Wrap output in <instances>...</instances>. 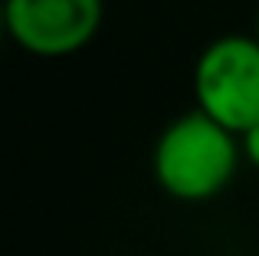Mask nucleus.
<instances>
[{
    "mask_svg": "<svg viewBox=\"0 0 259 256\" xmlns=\"http://www.w3.org/2000/svg\"><path fill=\"white\" fill-rule=\"evenodd\" d=\"M240 135L203 109L171 118L151 151V171L161 191L184 204H207L227 191L240 167Z\"/></svg>",
    "mask_w": 259,
    "mask_h": 256,
    "instance_id": "obj_1",
    "label": "nucleus"
},
{
    "mask_svg": "<svg viewBox=\"0 0 259 256\" xmlns=\"http://www.w3.org/2000/svg\"><path fill=\"white\" fill-rule=\"evenodd\" d=\"M197 109L243 135L259 122V39L230 33L200 53L194 66Z\"/></svg>",
    "mask_w": 259,
    "mask_h": 256,
    "instance_id": "obj_2",
    "label": "nucleus"
},
{
    "mask_svg": "<svg viewBox=\"0 0 259 256\" xmlns=\"http://www.w3.org/2000/svg\"><path fill=\"white\" fill-rule=\"evenodd\" d=\"M4 30L20 50L59 59L85 50L99 33L102 0H4Z\"/></svg>",
    "mask_w": 259,
    "mask_h": 256,
    "instance_id": "obj_3",
    "label": "nucleus"
},
{
    "mask_svg": "<svg viewBox=\"0 0 259 256\" xmlns=\"http://www.w3.org/2000/svg\"><path fill=\"white\" fill-rule=\"evenodd\" d=\"M240 145H243V158L249 161V164L259 171V122L256 125H249L246 132L240 135Z\"/></svg>",
    "mask_w": 259,
    "mask_h": 256,
    "instance_id": "obj_4",
    "label": "nucleus"
},
{
    "mask_svg": "<svg viewBox=\"0 0 259 256\" xmlns=\"http://www.w3.org/2000/svg\"><path fill=\"white\" fill-rule=\"evenodd\" d=\"M256 39H259V13H256Z\"/></svg>",
    "mask_w": 259,
    "mask_h": 256,
    "instance_id": "obj_5",
    "label": "nucleus"
}]
</instances>
